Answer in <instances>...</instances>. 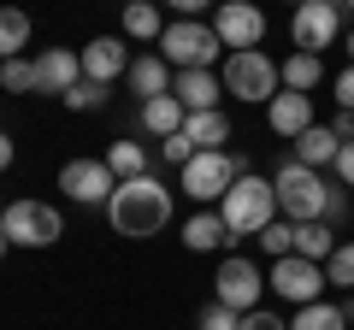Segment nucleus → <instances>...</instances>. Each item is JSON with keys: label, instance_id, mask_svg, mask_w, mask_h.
Returning <instances> with one entry per match:
<instances>
[{"label": "nucleus", "instance_id": "1", "mask_svg": "<svg viewBox=\"0 0 354 330\" xmlns=\"http://www.w3.org/2000/svg\"><path fill=\"white\" fill-rule=\"evenodd\" d=\"M106 218H113V230H118V236H130V242L160 236V230L171 224V189H165L160 177L142 171V177H130V183H118V189H113Z\"/></svg>", "mask_w": 354, "mask_h": 330}, {"label": "nucleus", "instance_id": "2", "mask_svg": "<svg viewBox=\"0 0 354 330\" xmlns=\"http://www.w3.org/2000/svg\"><path fill=\"white\" fill-rule=\"evenodd\" d=\"M218 213H225L230 242H236V236H260V230L278 218V189H272V177H254V171H242V177L230 183V195L218 201Z\"/></svg>", "mask_w": 354, "mask_h": 330}, {"label": "nucleus", "instance_id": "3", "mask_svg": "<svg viewBox=\"0 0 354 330\" xmlns=\"http://www.w3.org/2000/svg\"><path fill=\"white\" fill-rule=\"evenodd\" d=\"M272 189H278V213L290 218V224H313V218H325V206H330V183L319 177L313 165H301V159H283L278 177H272Z\"/></svg>", "mask_w": 354, "mask_h": 330}, {"label": "nucleus", "instance_id": "4", "mask_svg": "<svg viewBox=\"0 0 354 330\" xmlns=\"http://www.w3.org/2000/svg\"><path fill=\"white\" fill-rule=\"evenodd\" d=\"M160 53H165V65H177V71H213V59L225 53V41H218V30L201 24V18H177V24H165Z\"/></svg>", "mask_w": 354, "mask_h": 330}, {"label": "nucleus", "instance_id": "5", "mask_svg": "<svg viewBox=\"0 0 354 330\" xmlns=\"http://www.w3.org/2000/svg\"><path fill=\"white\" fill-rule=\"evenodd\" d=\"M230 101H272L283 89L278 77V59H266L260 48H242V53H225V71H218Z\"/></svg>", "mask_w": 354, "mask_h": 330}, {"label": "nucleus", "instance_id": "6", "mask_svg": "<svg viewBox=\"0 0 354 330\" xmlns=\"http://www.w3.org/2000/svg\"><path fill=\"white\" fill-rule=\"evenodd\" d=\"M236 177H242V165L230 159L225 148H207V153H195V159L183 165V195H189L195 206H218Z\"/></svg>", "mask_w": 354, "mask_h": 330}, {"label": "nucleus", "instance_id": "7", "mask_svg": "<svg viewBox=\"0 0 354 330\" xmlns=\"http://www.w3.org/2000/svg\"><path fill=\"white\" fill-rule=\"evenodd\" d=\"M266 289H272V283H266V271L254 266L248 254H225V260H218V278H213V301H225L230 313H254Z\"/></svg>", "mask_w": 354, "mask_h": 330}, {"label": "nucleus", "instance_id": "8", "mask_svg": "<svg viewBox=\"0 0 354 330\" xmlns=\"http://www.w3.org/2000/svg\"><path fill=\"white\" fill-rule=\"evenodd\" d=\"M266 283L283 295L290 307H307V301H325V266L319 260H301V254H283V260H272V271H266Z\"/></svg>", "mask_w": 354, "mask_h": 330}, {"label": "nucleus", "instance_id": "9", "mask_svg": "<svg viewBox=\"0 0 354 330\" xmlns=\"http://www.w3.org/2000/svg\"><path fill=\"white\" fill-rule=\"evenodd\" d=\"M6 236H12V248H53L65 236V218L48 201H12L6 206Z\"/></svg>", "mask_w": 354, "mask_h": 330}, {"label": "nucleus", "instance_id": "10", "mask_svg": "<svg viewBox=\"0 0 354 330\" xmlns=\"http://www.w3.org/2000/svg\"><path fill=\"white\" fill-rule=\"evenodd\" d=\"M213 30L225 41V53H242V48H260L266 41V12L254 0H218L213 6Z\"/></svg>", "mask_w": 354, "mask_h": 330}, {"label": "nucleus", "instance_id": "11", "mask_svg": "<svg viewBox=\"0 0 354 330\" xmlns=\"http://www.w3.org/2000/svg\"><path fill=\"white\" fill-rule=\"evenodd\" d=\"M337 30H342V12L337 6H319V0H301L290 12V41L301 53H325L330 41H337Z\"/></svg>", "mask_w": 354, "mask_h": 330}, {"label": "nucleus", "instance_id": "12", "mask_svg": "<svg viewBox=\"0 0 354 330\" xmlns=\"http://www.w3.org/2000/svg\"><path fill=\"white\" fill-rule=\"evenodd\" d=\"M59 189L71 195V201H83V206H101V201H113L118 177L106 171V159H71L59 171Z\"/></svg>", "mask_w": 354, "mask_h": 330}, {"label": "nucleus", "instance_id": "13", "mask_svg": "<svg viewBox=\"0 0 354 330\" xmlns=\"http://www.w3.org/2000/svg\"><path fill=\"white\" fill-rule=\"evenodd\" d=\"M77 59H83V77H88V83H118V77H130V48H124V36H95Z\"/></svg>", "mask_w": 354, "mask_h": 330}, {"label": "nucleus", "instance_id": "14", "mask_svg": "<svg viewBox=\"0 0 354 330\" xmlns=\"http://www.w3.org/2000/svg\"><path fill=\"white\" fill-rule=\"evenodd\" d=\"M266 124L278 130V136H301V130H313V95H295V89H278L272 101H266Z\"/></svg>", "mask_w": 354, "mask_h": 330}, {"label": "nucleus", "instance_id": "15", "mask_svg": "<svg viewBox=\"0 0 354 330\" xmlns=\"http://www.w3.org/2000/svg\"><path fill=\"white\" fill-rule=\"evenodd\" d=\"M124 83H130V95H142V106H148V101H160V95H171V83H177V77H171V65H165V53H136V59H130V77H124Z\"/></svg>", "mask_w": 354, "mask_h": 330}, {"label": "nucleus", "instance_id": "16", "mask_svg": "<svg viewBox=\"0 0 354 330\" xmlns=\"http://www.w3.org/2000/svg\"><path fill=\"white\" fill-rule=\"evenodd\" d=\"M71 83H83V59L65 48H48L36 53V95H65Z\"/></svg>", "mask_w": 354, "mask_h": 330}, {"label": "nucleus", "instance_id": "17", "mask_svg": "<svg viewBox=\"0 0 354 330\" xmlns=\"http://www.w3.org/2000/svg\"><path fill=\"white\" fill-rule=\"evenodd\" d=\"M230 242V230H225V213L218 206H201L195 218H183V248L189 254H218Z\"/></svg>", "mask_w": 354, "mask_h": 330}, {"label": "nucleus", "instance_id": "18", "mask_svg": "<svg viewBox=\"0 0 354 330\" xmlns=\"http://www.w3.org/2000/svg\"><path fill=\"white\" fill-rule=\"evenodd\" d=\"M171 95H177L183 106H189V113H213V106L225 101V83H218L213 71H177Z\"/></svg>", "mask_w": 354, "mask_h": 330}, {"label": "nucleus", "instance_id": "19", "mask_svg": "<svg viewBox=\"0 0 354 330\" xmlns=\"http://www.w3.org/2000/svg\"><path fill=\"white\" fill-rule=\"evenodd\" d=\"M337 153H342V142H337V130L330 124H313V130H301V136H295V159L301 165H337Z\"/></svg>", "mask_w": 354, "mask_h": 330}, {"label": "nucleus", "instance_id": "20", "mask_svg": "<svg viewBox=\"0 0 354 330\" xmlns=\"http://www.w3.org/2000/svg\"><path fill=\"white\" fill-rule=\"evenodd\" d=\"M278 77H283V89H295V95H313L319 83H325V59H319V53H301V48H295L290 59L278 65Z\"/></svg>", "mask_w": 354, "mask_h": 330}, {"label": "nucleus", "instance_id": "21", "mask_svg": "<svg viewBox=\"0 0 354 330\" xmlns=\"http://www.w3.org/2000/svg\"><path fill=\"white\" fill-rule=\"evenodd\" d=\"M183 136L195 142V153L225 148V142H230V118L218 113V106H213V113H189V118H183Z\"/></svg>", "mask_w": 354, "mask_h": 330}, {"label": "nucleus", "instance_id": "22", "mask_svg": "<svg viewBox=\"0 0 354 330\" xmlns=\"http://www.w3.org/2000/svg\"><path fill=\"white\" fill-rule=\"evenodd\" d=\"M160 36H165L160 0H130L124 6V41H160Z\"/></svg>", "mask_w": 354, "mask_h": 330}, {"label": "nucleus", "instance_id": "23", "mask_svg": "<svg viewBox=\"0 0 354 330\" xmlns=\"http://www.w3.org/2000/svg\"><path fill=\"white\" fill-rule=\"evenodd\" d=\"M183 118H189V106L177 101V95H160V101L142 106V124H148L160 142H165V136H177V130H183Z\"/></svg>", "mask_w": 354, "mask_h": 330}, {"label": "nucleus", "instance_id": "24", "mask_svg": "<svg viewBox=\"0 0 354 330\" xmlns=\"http://www.w3.org/2000/svg\"><path fill=\"white\" fill-rule=\"evenodd\" d=\"M295 254H301V260H319V266H325V260L337 254V230H330L325 218H313V224H295Z\"/></svg>", "mask_w": 354, "mask_h": 330}, {"label": "nucleus", "instance_id": "25", "mask_svg": "<svg viewBox=\"0 0 354 330\" xmlns=\"http://www.w3.org/2000/svg\"><path fill=\"white\" fill-rule=\"evenodd\" d=\"M290 330H348V318H342L337 301H307V307H295Z\"/></svg>", "mask_w": 354, "mask_h": 330}, {"label": "nucleus", "instance_id": "26", "mask_svg": "<svg viewBox=\"0 0 354 330\" xmlns=\"http://www.w3.org/2000/svg\"><path fill=\"white\" fill-rule=\"evenodd\" d=\"M106 171H113L118 183L142 177V171H148V148H142V142H113V148H106Z\"/></svg>", "mask_w": 354, "mask_h": 330}, {"label": "nucleus", "instance_id": "27", "mask_svg": "<svg viewBox=\"0 0 354 330\" xmlns=\"http://www.w3.org/2000/svg\"><path fill=\"white\" fill-rule=\"evenodd\" d=\"M18 48H30V12L0 6V59H18Z\"/></svg>", "mask_w": 354, "mask_h": 330}, {"label": "nucleus", "instance_id": "28", "mask_svg": "<svg viewBox=\"0 0 354 330\" xmlns=\"http://www.w3.org/2000/svg\"><path fill=\"white\" fill-rule=\"evenodd\" d=\"M0 89L6 95H36V59H0Z\"/></svg>", "mask_w": 354, "mask_h": 330}, {"label": "nucleus", "instance_id": "29", "mask_svg": "<svg viewBox=\"0 0 354 330\" xmlns=\"http://www.w3.org/2000/svg\"><path fill=\"white\" fill-rule=\"evenodd\" d=\"M325 283L330 289H354V242H337V254L325 260Z\"/></svg>", "mask_w": 354, "mask_h": 330}, {"label": "nucleus", "instance_id": "30", "mask_svg": "<svg viewBox=\"0 0 354 330\" xmlns=\"http://www.w3.org/2000/svg\"><path fill=\"white\" fill-rule=\"evenodd\" d=\"M260 248H266V254H272V260L295 254V224H290V218H272V224L260 230Z\"/></svg>", "mask_w": 354, "mask_h": 330}, {"label": "nucleus", "instance_id": "31", "mask_svg": "<svg viewBox=\"0 0 354 330\" xmlns=\"http://www.w3.org/2000/svg\"><path fill=\"white\" fill-rule=\"evenodd\" d=\"M59 101L71 106V113H95V106H106V83H88V77H83V83H71Z\"/></svg>", "mask_w": 354, "mask_h": 330}, {"label": "nucleus", "instance_id": "32", "mask_svg": "<svg viewBox=\"0 0 354 330\" xmlns=\"http://www.w3.org/2000/svg\"><path fill=\"white\" fill-rule=\"evenodd\" d=\"M195 330H242V313H230L225 301H213L201 318H195Z\"/></svg>", "mask_w": 354, "mask_h": 330}, {"label": "nucleus", "instance_id": "33", "mask_svg": "<svg viewBox=\"0 0 354 330\" xmlns=\"http://www.w3.org/2000/svg\"><path fill=\"white\" fill-rule=\"evenodd\" d=\"M160 153H165V159H171V165H177V171H183V165H189V159H195V142H189V136H183V130H177V136H165V142H160Z\"/></svg>", "mask_w": 354, "mask_h": 330}, {"label": "nucleus", "instance_id": "34", "mask_svg": "<svg viewBox=\"0 0 354 330\" xmlns=\"http://www.w3.org/2000/svg\"><path fill=\"white\" fill-rule=\"evenodd\" d=\"M242 330H290V318L266 313V307H254V313H242Z\"/></svg>", "mask_w": 354, "mask_h": 330}, {"label": "nucleus", "instance_id": "35", "mask_svg": "<svg viewBox=\"0 0 354 330\" xmlns=\"http://www.w3.org/2000/svg\"><path fill=\"white\" fill-rule=\"evenodd\" d=\"M337 106L354 113V65H342V77H337Z\"/></svg>", "mask_w": 354, "mask_h": 330}, {"label": "nucleus", "instance_id": "36", "mask_svg": "<svg viewBox=\"0 0 354 330\" xmlns=\"http://www.w3.org/2000/svg\"><path fill=\"white\" fill-rule=\"evenodd\" d=\"M337 171H342V189H354V142H342V153H337Z\"/></svg>", "mask_w": 354, "mask_h": 330}, {"label": "nucleus", "instance_id": "37", "mask_svg": "<svg viewBox=\"0 0 354 330\" xmlns=\"http://www.w3.org/2000/svg\"><path fill=\"white\" fill-rule=\"evenodd\" d=\"M165 6H171V12H177V18H201V12H207V6H213V0H165Z\"/></svg>", "mask_w": 354, "mask_h": 330}, {"label": "nucleus", "instance_id": "38", "mask_svg": "<svg viewBox=\"0 0 354 330\" xmlns=\"http://www.w3.org/2000/svg\"><path fill=\"white\" fill-rule=\"evenodd\" d=\"M330 130H337V142H354V113H342V106H337V124H330Z\"/></svg>", "mask_w": 354, "mask_h": 330}, {"label": "nucleus", "instance_id": "39", "mask_svg": "<svg viewBox=\"0 0 354 330\" xmlns=\"http://www.w3.org/2000/svg\"><path fill=\"white\" fill-rule=\"evenodd\" d=\"M6 165H12V136L0 130V171H6Z\"/></svg>", "mask_w": 354, "mask_h": 330}, {"label": "nucleus", "instance_id": "40", "mask_svg": "<svg viewBox=\"0 0 354 330\" xmlns=\"http://www.w3.org/2000/svg\"><path fill=\"white\" fill-rule=\"evenodd\" d=\"M6 248H12V236H6V213H0V260H6Z\"/></svg>", "mask_w": 354, "mask_h": 330}, {"label": "nucleus", "instance_id": "41", "mask_svg": "<svg viewBox=\"0 0 354 330\" xmlns=\"http://www.w3.org/2000/svg\"><path fill=\"white\" fill-rule=\"evenodd\" d=\"M342 318H348V324H354V295H348V301H342Z\"/></svg>", "mask_w": 354, "mask_h": 330}, {"label": "nucleus", "instance_id": "42", "mask_svg": "<svg viewBox=\"0 0 354 330\" xmlns=\"http://www.w3.org/2000/svg\"><path fill=\"white\" fill-rule=\"evenodd\" d=\"M342 48H348V65H354V30H348V41H342Z\"/></svg>", "mask_w": 354, "mask_h": 330}, {"label": "nucleus", "instance_id": "43", "mask_svg": "<svg viewBox=\"0 0 354 330\" xmlns=\"http://www.w3.org/2000/svg\"><path fill=\"white\" fill-rule=\"evenodd\" d=\"M295 6H301V0H295ZM319 6H337V0H319Z\"/></svg>", "mask_w": 354, "mask_h": 330}, {"label": "nucleus", "instance_id": "44", "mask_svg": "<svg viewBox=\"0 0 354 330\" xmlns=\"http://www.w3.org/2000/svg\"><path fill=\"white\" fill-rule=\"evenodd\" d=\"M342 6H348V12H354V0H342Z\"/></svg>", "mask_w": 354, "mask_h": 330}, {"label": "nucleus", "instance_id": "45", "mask_svg": "<svg viewBox=\"0 0 354 330\" xmlns=\"http://www.w3.org/2000/svg\"><path fill=\"white\" fill-rule=\"evenodd\" d=\"M124 6H130V0H124Z\"/></svg>", "mask_w": 354, "mask_h": 330}]
</instances>
